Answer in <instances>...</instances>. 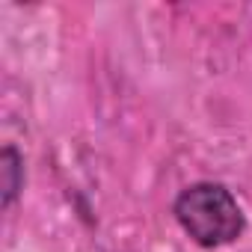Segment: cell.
I'll list each match as a JSON object with an SVG mask.
<instances>
[{
    "label": "cell",
    "instance_id": "cell-1",
    "mask_svg": "<svg viewBox=\"0 0 252 252\" xmlns=\"http://www.w3.org/2000/svg\"><path fill=\"white\" fill-rule=\"evenodd\" d=\"M172 220L199 249H222L246 234V211L222 181H193L172 199Z\"/></svg>",
    "mask_w": 252,
    "mask_h": 252
},
{
    "label": "cell",
    "instance_id": "cell-2",
    "mask_svg": "<svg viewBox=\"0 0 252 252\" xmlns=\"http://www.w3.org/2000/svg\"><path fill=\"white\" fill-rule=\"evenodd\" d=\"M27 184V160L15 143H3L0 149V211H12L24 196Z\"/></svg>",
    "mask_w": 252,
    "mask_h": 252
}]
</instances>
